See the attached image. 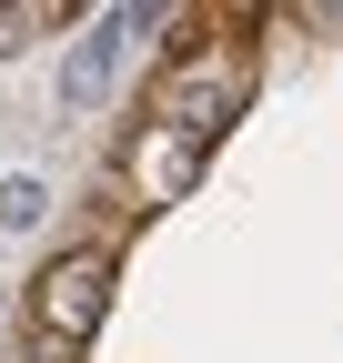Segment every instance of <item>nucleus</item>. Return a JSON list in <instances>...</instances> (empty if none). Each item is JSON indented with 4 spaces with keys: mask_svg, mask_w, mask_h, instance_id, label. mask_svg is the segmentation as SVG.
Returning a JSON list of instances; mask_svg holds the SVG:
<instances>
[{
    "mask_svg": "<svg viewBox=\"0 0 343 363\" xmlns=\"http://www.w3.org/2000/svg\"><path fill=\"white\" fill-rule=\"evenodd\" d=\"M252 21H263V11H212V21H192V40H172V61L152 71L142 121L192 131V142H223V131L242 121V101H252V40H232V30H252Z\"/></svg>",
    "mask_w": 343,
    "mask_h": 363,
    "instance_id": "nucleus-1",
    "label": "nucleus"
},
{
    "mask_svg": "<svg viewBox=\"0 0 343 363\" xmlns=\"http://www.w3.org/2000/svg\"><path fill=\"white\" fill-rule=\"evenodd\" d=\"M202 162H212V142L162 131V121H132V131H121V152H111V192L132 202V212H172V202H192Z\"/></svg>",
    "mask_w": 343,
    "mask_h": 363,
    "instance_id": "nucleus-3",
    "label": "nucleus"
},
{
    "mask_svg": "<svg viewBox=\"0 0 343 363\" xmlns=\"http://www.w3.org/2000/svg\"><path fill=\"white\" fill-rule=\"evenodd\" d=\"M71 11H51V0H0V51H21V40H40V30H61Z\"/></svg>",
    "mask_w": 343,
    "mask_h": 363,
    "instance_id": "nucleus-4",
    "label": "nucleus"
},
{
    "mask_svg": "<svg viewBox=\"0 0 343 363\" xmlns=\"http://www.w3.org/2000/svg\"><path fill=\"white\" fill-rule=\"evenodd\" d=\"M111 283H121V262L111 242H81L61 262H40V283H30V333L51 343V353H81L101 333V313H111Z\"/></svg>",
    "mask_w": 343,
    "mask_h": 363,
    "instance_id": "nucleus-2",
    "label": "nucleus"
}]
</instances>
